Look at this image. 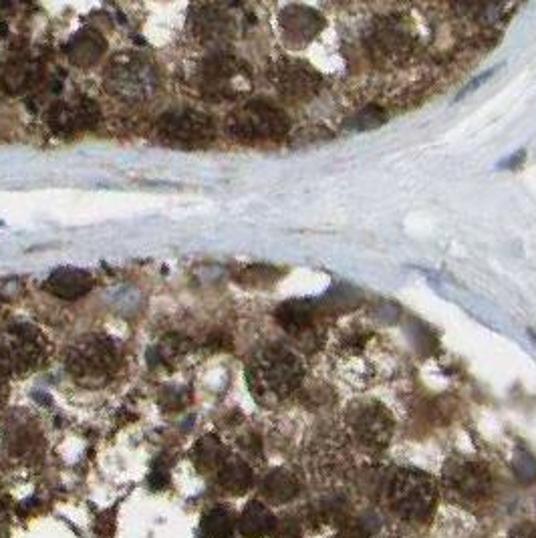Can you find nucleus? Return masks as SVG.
<instances>
[{
	"label": "nucleus",
	"instance_id": "f257e3e1",
	"mask_svg": "<svg viewBox=\"0 0 536 538\" xmlns=\"http://www.w3.org/2000/svg\"><path fill=\"white\" fill-rule=\"evenodd\" d=\"M305 365L283 345L264 347L248 363L246 381L252 397L266 408H275L301 389Z\"/></svg>",
	"mask_w": 536,
	"mask_h": 538
},
{
	"label": "nucleus",
	"instance_id": "f03ea898",
	"mask_svg": "<svg viewBox=\"0 0 536 538\" xmlns=\"http://www.w3.org/2000/svg\"><path fill=\"white\" fill-rule=\"evenodd\" d=\"M416 49L418 35L401 15H381L365 31V51L377 69L393 71L408 65Z\"/></svg>",
	"mask_w": 536,
	"mask_h": 538
},
{
	"label": "nucleus",
	"instance_id": "7ed1b4c3",
	"mask_svg": "<svg viewBox=\"0 0 536 538\" xmlns=\"http://www.w3.org/2000/svg\"><path fill=\"white\" fill-rule=\"evenodd\" d=\"M387 502L401 520L424 524L436 512L438 484L420 470H397L387 484Z\"/></svg>",
	"mask_w": 536,
	"mask_h": 538
},
{
	"label": "nucleus",
	"instance_id": "20e7f679",
	"mask_svg": "<svg viewBox=\"0 0 536 538\" xmlns=\"http://www.w3.org/2000/svg\"><path fill=\"white\" fill-rule=\"evenodd\" d=\"M226 127L238 142H279L291 131V119L273 103L248 101L230 113Z\"/></svg>",
	"mask_w": 536,
	"mask_h": 538
},
{
	"label": "nucleus",
	"instance_id": "39448f33",
	"mask_svg": "<svg viewBox=\"0 0 536 538\" xmlns=\"http://www.w3.org/2000/svg\"><path fill=\"white\" fill-rule=\"evenodd\" d=\"M47 357L49 345L37 327L19 323L0 331V373L7 379L35 371Z\"/></svg>",
	"mask_w": 536,
	"mask_h": 538
},
{
	"label": "nucleus",
	"instance_id": "423d86ee",
	"mask_svg": "<svg viewBox=\"0 0 536 538\" xmlns=\"http://www.w3.org/2000/svg\"><path fill=\"white\" fill-rule=\"evenodd\" d=\"M335 359L339 371L349 379L373 381L383 373V367L393 359V353L383 337L375 333H353L341 339Z\"/></svg>",
	"mask_w": 536,
	"mask_h": 538
},
{
	"label": "nucleus",
	"instance_id": "0eeeda50",
	"mask_svg": "<svg viewBox=\"0 0 536 538\" xmlns=\"http://www.w3.org/2000/svg\"><path fill=\"white\" fill-rule=\"evenodd\" d=\"M345 428L355 444L369 452H381L393 438L395 422L381 401L359 399L347 408Z\"/></svg>",
	"mask_w": 536,
	"mask_h": 538
},
{
	"label": "nucleus",
	"instance_id": "6e6552de",
	"mask_svg": "<svg viewBox=\"0 0 536 538\" xmlns=\"http://www.w3.org/2000/svg\"><path fill=\"white\" fill-rule=\"evenodd\" d=\"M200 89L210 101L238 99L250 93L252 73L240 59L228 53H214L200 67Z\"/></svg>",
	"mask_w": 536,
	"mask_h": 538
},
{
	"label": "nucleus",
	"instance_id": "1a4fd4ad",
	"mask_svg": "<svg viewBox=\"0 0 536 538\" xmlns=\"http://www.w3.org/2000/svg\"><path fill=\"white\" fill-rule=\"evenodd\" d=\"M105 85L111 95L129 103L152 99L158 91L160 77L156 69L136 55H119L105 73Z\"/></svg>",
	"mask_w": 536,
	"mask_h": 538
},
{
	"label": "nucleus",
	"instance_id": "9d476101",
	"mask_svg": "<svg viewBox=\"0 0 536 538\" xmlns=\"http://www.w3.org/2000/svg\"><path fill=\"white\" fill-rule=\"evenodd\" d=\"M119 365L117 345L103 335H89L79 339L69 355L67 369L69 373L87 385H97L113 375Z\"/></svg>",
	"mask_w": 536,
	"mask_h": 538
},
{
	"label": "nucleus",
	"instance_id": "9b49d317",
	"mask_svg": "<svg viewBox=\"0 0 536 538\" xmlns=\"http://www.w3.org/2000/svg\"><path fill=\"white\" fill-rule=\"evenodd\" d=\"M160 138L178 148H206L216 136L214 121L196 109H174L158 121Z\"/></svg>",
	"mask_w": 536,
	"mask_h": 538
},
{
	"label": "nucleus",
	"instance_id": "f8f14e48",
	"mask_svg": "<svg viewBox=\"0 0 536 538\" xmlns=\"http://www.w3.org/2000/svg\"><path fill=\"white\" fill-rule=\"evenodd\" d=\"M446 488L466 502H482L492 494V472L490 468L474 458L454 456L444 468Z\"/></svg>",
	"mask_w": 536,
	"mask_h": 538
},
{
	"label": "nucleus",
	"instance_id": "ddd939ff",
	"mask_svg": "<svg viewBox=\"0 0 536 538\" xmlns=\"http://www.w3.org/2000/svg\"><path fill=\"white\" fill-rule=\"evenodd\" d=\"M271 79L277 91L291 101H309L323 87L321 73L299 59L277 61L271 71Z\"/></svg>",
	"mask_w": 536,
	"mask_h": 538
},
{
	"label": "nucleus",
	"instance_id": "4468645a",
	"mask_svg": "<svg viewBox=\"0 0 536 538\" xmlns=\"http://www.w3.org/2000/svg\"><path fill=\"white\" fill-rule=\"evenodd\" d=\"M101 113L99 105L87 97H77L75 101H57L49 107L47 123L57 136H73L77 131H85L97 125Z\"/></svg>",
	"mask_w": 536,
	"mask_h": 538
},
{
	"label": "nucleus",
	"instance_id": "2eb2a0df",
	"mask_svg": "<svg viewBox=\"0 0 536 538\" xmlns=\"http://www.w3.org/2000/svg\"><path fill=\"white\" fill-rule=\"evenodd\" d=\"M192 29L198 39L208 45H224L236 33V21L230 7L198 5L192 13Z\"/></svg>",
	"mask_w": 536,
	"mask_h": 538
},
{
	"label": "nucleus",
	"instance_id": "dca6fc26",
	"mask_svg": "<svg viewBox=\"0 0 536 538\" xmlns=\"http://www.w3.org/2000/svg\"><path fill=\"white\" fill-rule=\"evenodd\" d=\"M281 31L285 39L295 45L303 47L309 45L325 27L323 17L309 7L303 5H291L281 13Z\"/></svg>",
	"mask_w": 536,
	"mask_h": 538
},
{
	"label": "nucleus",
	"instance_id": "f3484780",
	"mask_svg": "<svg viewBox=\"0 0 536 538\" xmlns=\"http://www.w3.org/2000/svg\"><path fill=\"white\" fill-rule=\"evenodd\" d=\"M95 281L93 277L83 271V268H73V266H65V268H57V271L51 273V277L47 279V291L63 301H77L81 297H85L87 293H91Z\"/></svg>",
	"mask_w": 536,
	"mask_h": 538
},
{
	"label": "nucleus",
	"instance_id": "a211bd4d",
	"mask_svg": "<svg viewBox=\"0 0 536 538\" xmlns=\"http://www.w3.org/2000/svg\"><path fill=\"white\" fill-rule=\"evenodd\" d=\"M313 468L323 478H341L349 468L347 446L339 438H323L311 454Z\"/></svg>",
	"mask_w": 536,
	"mask_h": 538
},
{
	"label": "nucleus",
	"instance_id": "6ab92c4d",
	"mask_svg": "<svg viewBox=\"0 0 536 538\" xmlns=\"http://www.w3.org/2000/svg\"><path fill=\"white\" fill-rule=\"evenodd\" d=\"M43 77L41 65L29 59H13L0 65V89L9 95H19L35 87Z\"/></svg>",
	"mask_w": 536,
	"mask_h": 538
},
{
	"label": "nucleus",
	"instance_id": "aec40b11",
	"mask_svg": "<svg viewBox=\"0 0 536 538\" xmlns=\"http://www.w3.org/2000/svg\"><path fill=\"white\" fill-rule=\"evenodd\" d=\"M216 480L224 492L240 496L252 488L254 472L242 458L228 456L220 466V470L216 472Z\"/></svg>",
	"mask_w": 536,
	"mask_h": 538
},
{
	"label": "nucleus",
	"instance_id": "412c9836",
	"mask_svg": "<svg viewBox=\"0 0 536 538\" xmlns=\"http://www.w3.org/2000/svg\"><path fill=\"white\" fill-rule=\"evenodd\" d=\"M277 323L291 335H305L315 323V307L311 301H287L277 313Z\"/></svg>",
	"mask_w": 536,
	"mask_h": 538
},
{
	"label": "nucleus",
	"instance_id": "4be33fe9",
	"mask_svg": "<svg viewBox=\"0 0 536 538\" xmlns=\"http://www.w3.org/2000/svg\"><path fill=\"white\" fill-rule=\"evenodd\" d=\"M275 522L277 518L264 504L250 502L238 518V530L244 538H264V536H271Z\"/></svg>",
	"mask_w": 536,
	"mask_h": 538
},
{
	"label": "nucleus",
	"instance_id": "5701e85b",
	"mask_svg": "<svg viewBox=\"0 0 536 538\" xmlns=\"http://www.w3.org/2000/svg\"><path fill=\"white\" fill-rule=\"evenodd\" d=\"M299 488H301L299 478L285 468L268 472L262 480V494L266 496V500L277 504L291 502L299 494Z\"/></svg>",
	"mask_w": 536,
	"mask_h": 538
},
{
	"label": "nucleus",
	"instance_id": "b1692460",
	"mask_svg": "<svg viewBox=\"0 0 536 538\" xmlns=\"http://www.w3.org/2000/svg\"><path fill=\"white\" fill-rule=\"evenodd\" d=\"M105 53V39L97 31L79 33L67 47L69 59L79 67H89Z\"/></svg>",
	"mask_w": 536,
	"mask_h": 538
},
{
	"label": "nucleus",
	"instance_id": "393cba45",
	"mask_svg": "<svg viewBox=\"0 0 536 538\" xmlns=\"http://www.w3.org/2000/svg\"><path fill=\"white\" fill-rule=\"evenodd\" d=\"M226 458H228V452L216 436H204L192 452V460H194L196 468L204 474H208V472L216 474Z\"/></svg>",
	"mask_w": 536,
	"mask_h": 538
},
{
	"label": "nucleus",
	"instance_id": "a878e982",
	"mask_svg": "<svg viewBox=\"0 0 536 538\" xmlns=\"http://www.w3.org/2000/svg\"><path fill=\"white\" fill-rule=\"evenodd\" d=\"M236 526V518L228 508L216 506L202 518V534L206 538H230Z\"/></svg>",
	"mask_w": 536,
	"mask_h": 538
},
{
	"label": "nucleus",
	"instance_id": "bb28decb",
	"mask_svg": "<svg viewBox=\"0 0 536 538\" xmlns=\"http://www.w3.org/2000/svg\"><path fill=\"white\" fill-rule=\"evenodd\" d=\"M190 343L184 337H168L162 345H158L156 349L150 351V365L152 367H170L174 363V359H178L180 355H184L188 351Z\"/></svg>",
	"mask_w": 536,
	"mask_h": 538
},
{
	"label": "nucleus",
	"instance_id": "cd10ccee",
	"mask_svg": "<svg viewBox=\"0 0 536 538\" xmlns=\"http://www.w3.org/2000/svg\"><path fill=\"white\" fill-rule=\"evenodd\" d=\"M271 536L273 538H303V528L295 518L285 516V518H279L275 522Z\"/></svg>",
	"mask_w": 536,
	"mask_h": 538
},
{
	"label": "nucleus",
	"instance_id": "c85d7f7f",
	"mask_svg": "<svg viewBox=\"0 0 536 538\" xmlns=\"http://www.w3.org/2000/svg\"><path fill=\"white\" fill-rule=\"evenodd\" d=\"M188 401V391L184 389H176V387H168L162 393V406L166 410H182Z\"/></svg>",
	"mask_w": 536,
	"mask_h": 538
},
{
	"label": "nucleus",
	"instance_id": "c756f323",
	"mask_svg": "<svg viewBox=\"0 0 536 538\" xmlns=\"http://www.w3.org/2000/svg\"><path fill=\"white\" fill-rule=\"evenodd\" d=\"M506 538H536V530L522 526V528L512 530V532H510Z\"/></svg>",
	"mask_w": 536,
	"mask_h": 538
},
{
	"label": "nucleus",
	"instance_id": "7c9ffc66",
	"mask_svg": "<svg viewBox=\"0 0 536 538\" xmlns=\"http://www.w3.org/2000/svg\"><path fill=\"white\" fill-rule=\"evenodd\" d=\"M5 395H7V377L0 373V401H3Z\"/></svg>",
	"mask_w": 536,
	"mask_h": 538
}]
</instances>
